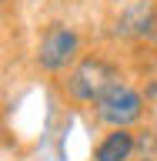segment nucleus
<instances>
[{
	"label": "nucleus",
	"instance_id": "7ed1b4c3",
	"mask_svg": "<svg viewBox=\"0 0 157 161\" xmlns=\"http://www.w3.org/2000/svg\"><path fill=\"white\" fill-rule=\"evenodd\" d=\"M80 50V37L77 30L64 27V24H50L40 37V47H37V64L44 70H64L67 64H74Z\"/></svg>",
	"mask_w": 157,
	"mask_h": 161
},
{
	"label": "nucleus",
	"instance_id": "39448f33",
	"mask_svg": "<svg viewBox=\"0 0 157 161\" xmlns=\"http://www.w3.org/2000/svg\"><path fill=\"white\" fill-rule=\"evenodd\" d=\"M134 151V134L124 128H114L97 148V161H127Z\"/></svg>",
	"mask_w": 157,
	"mask_h": 161
},
{
	"label": "nucleus",
	"instance_id": "20e7f679",
	"mask_svg": "<svg viewBox=\"0 0 157 161\" xmlns=\"http://www.w3.org/2000/svg\"><path fill=\"white\" fill-rule=\"evenodd\" d=\"M150 30H157V17H154V10L144 7V3L130 7L117 20V34H127V37H140V34H150Z\"/></svg>",
	"mask_w": 157,
	"mask_h": 161
},
{
	"label": "nucleus",
	"instance_id": "f03ea898",
	"mask_svg": "<svg viewBox=\"0 0 157 161\" xmlns=\"http://www.w3.org/2000/svg\"><path fill=\"white\" fill-rule=\"evenodd\" d=\"M114 80H117V70L104 57H84L67 77V94L74 101H97Z\"/></svg>",
	"mask_w": 157,
	"mask_h": 161
},
{
	"label": "nucleus",
	"instance_id": "f257e3e1",
	"mask_svg": "<svg viewBox=\"0 0 157 161\" xmlns=\"http://www.w3.org/2000/svg\"><path fill=\"white\" fill-rule=\"evenodd\" d=\"M94 111H97V118L104 121V124H110V128H127V124H134V121L144 114V97H140L130 84L114 80V84L94 101Z\"/></svg>",
	"mask_w": 157,
	"mask_h": 161
}]
</instances>
